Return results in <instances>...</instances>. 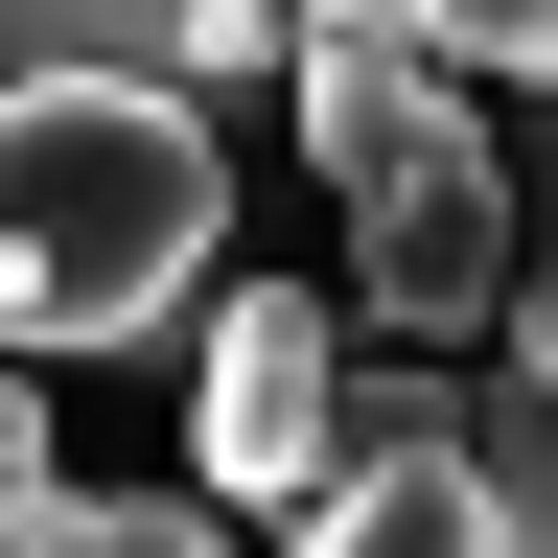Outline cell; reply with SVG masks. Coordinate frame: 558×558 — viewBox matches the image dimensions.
<instances>
[{
  "mask_svg": "<svg viewBox=\"0 0 558 558\" xmlns=\"http://www.w3.org/2000/svg\"><path fill=\"white\" fill-rule=\"evenodd\" d=\"M279 94H303V163L349 186V303H373L418 373H465V349L512 326V163H488V117L418 70L396 0H303Z\"/></svg>",
  "mask_w": 558,
  "mask_h": 558,
  "instance_id": "obj_1",
  "label": "cell"
},
{
  "mask_svg": "<svg viewBox=\"0 0 558 558\" xmlns=\"http://www.w3.org/2000/svg\"><path fill=\"white\" fill-rule=\"evenodd\" d=\"M233 256V163L186 94H0V373L140 349Z\"/></svg>",
  "mask_w": 558,
  "mask_h": 558,
  "instance_id": "obj_2",
  "label": "cell"
},
{
  "mask_svg": "<svg viewBox=\"0 0 558 558\" xmlns=\"http://www.w3.org/2000/svg\"><path fill=\"white\" fill-rule=\"evenodd\" d=\"M186 465L233 488V512H279V535L326 512V465H349V326L303 303V279L209 303V373H186Z\"/></svg>",
  "mask_w": 558,
  "mask_h": 558,
  "instance_id": "obj_3",
  "label": "cell"
},
{
  "mask_svg": "<svg viewBox=\"0 0 558 558\" xmlns=\"http://www.w3.org/2000/svg\"><path fill=\"white\" fill-rule=\"evenodd\" d=\"M465 488H488V558H558V209L512 233V326L465 373Z\"/></svg>",
  "mask_w": 558,
  "mask_h": 558,
  "instance_id": "obj_4",
  "label": "cell"
},
{
  "mask_svg": "<svg viewBox=\"0 0 558 558\" xmlns=\"http://www.w3.org/2000/svg\"><path fill=\"white\" fill-rule=\"evenodd\" d=\"M279 558H488V488H465V442H349Z\"/></svg>",
  "mask_w": 558,
  "mask_h": 558,
  "instance_id": "obj_5",
  "label": "cell"
},
{
  "mask_svg": "<svg viewBox=\"0 0 558 558\" xmlns=\"http://www.w3.org/2000/svg\"><path fill=\"white\" fill-rule=\"evenodd\" d=\"M0 558H233V535L186 488H47V512H0Z\"/></svg>",
  "mask_w": 558,
  "mask_h": 558,
  "instance_id": "obj_6",
  "label": "cell"
},
{
  "mask_svg": "<svg viewBox=\"0 0 558 558\" xmlns=\"http://www.w3.org/2000/svg\"><path fill=\"white\" fill-rule=\"evenodd\" d=\"M418 70L442 94H558V0H418Z\"/></svg>",
  "mask_w": 558,
  "mask_h": 558,
  "instance_id": "obj_7",
  "label": "cell"
},
{
  "mask_svg": "<svg viewBox=\"0 0 558 558\" xmlns=\"http://www.w3.org/2000/svg\"><path fill=\"white\" fill-rule=\"evenodd\" d=\"M47 488H70L47 465V373H0V512H47Z\"/></svg>",
  "mask_w": 558,
  "mask_h": 558,
  "instance_id": "obj_8",
  "label": "cell"
}]
</instances>
